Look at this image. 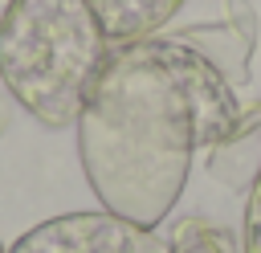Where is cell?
Here are the masks:
<instances>
[{"label":"cell","mask_w":261,"mask_h":253,"mask_svg":"<svg viewBox=\"0 0 261 253\" xmlns=\"http://www.w3.org/2000/svg\"><path fill=\"white\" fill-rule=\"evenodd\" d=\"M110 45H135L159 37L184 0H86Z\"/></svg>","instance_id":"obj_6"},{"label":"cell","mask_w":261,"mask_h":253,"mask_svg":"<svg viewBox=\"0 0 261 253\" xmlns=\"http://www.w3.org/2000/svg\"><path fill=\"white\" fill-rule=\"evenodd\" d=\"M0 253H8V249H4V245H0Z\"/></svg>","instance_id":"obj_11"},{"label":"cell","mask_w":261,"mask_h":253,"mask_svg":"<svg viewBox=\"0 0 261 253\" xmlns=\"http://www.w3.org/2000/svg\"><path fill=\"white\" fill-rule=\"evenodd\" d=\"M4 131H8V102L0 98V135H4Z\"/></svg>","instance_id":"obj_9"},{"label":"cell","mask_w":261,"mask_h":253,"mask_svg":"<svg viewBox=\"0 0 261 253\" xmlns=\"http://www.w3.org/2000/svg\"><path fill=\"white\" fill-rule=\"evenodd\" d=\"M208 175L228 188V192H249L257 171H261V102H249L241 106V118L237 127L208 147V159H204Z\"/></svg>","instance_id":"obj_5"},{"label":"cell","mask_w":261,"mask_h":253,"mask_svg":"<svg viewBox=\"0 0 261 253\" xmlns=\"http://www.w3.org/2000/svg\"><path fill=\"white\" fill-rule=\"evenodd\" d=\"M159 37L196 49L237 90L249 82L257 49V12L249 0H184L175 20Z\"/></svg>","instance_id":"obj_3"},{"label":"cell","mask_w":261,"mask_h":253,"mask_svg":"<svg viewBox=\"0 0 261 253\" xmlns=\"http://www.w3.org/2000/svg\"><path fill=\"white\" fill-rule=\"evenodd\" d=\"M8 253H171L167 237L118 212H65L33 224Z\"/></svg>","instance_id":"obj_4"},{"label":"cell","mask_w":261,"mask_h":253,"mask_svg":"<svg viewBox=\"0 0 261 253\" xmlns=\"http://www.w3.org/2000/svg\"><path fill=\"white\" fill-rule=\"evenodd\" d=\"M237 118V90L196 49L167 37L110 45L73 122L86 184L106 212L159 229L192 155L220 143Z\"/></svg>","instance_id":"obj_1"},{"label":"cell","mask_w":261,"mask_h":253,"mask_svg":"<svg viewBox=\"0 0 261 253\" xmlns=\"http://www.w3.org/2000/svg\"><path fill=\"white\" fill-rule=\"evenodd\" d=\"M16 0H0V24H4V16H8V8H12Z\"/></svg>","instance_id":"obj_10"},{"label":"cell","mask_w":261,"mask_h":253,"mask_svg":"<svg viewBox=\"0 0 261 253\" xmlns=\"http://www.w3.org/2000/svg\"><path fill=\"white\" fill-rule=\"evenodd\" d=\"M106 53L86 0H16L0 24V82L49 131L77 122Z\"/></svg>","instance_id":"obj_2"},{"label":"cell","mask_w":261,"mask_h":253,"mask_svg":"<svg viewBox=\"0 0 261 253\" xmlns=\"http://www.w3.org/2000/svg\"><path fill=\"white\" fill-rule=\"evenodd\" d=\"M167 245H171V253H237L232 233L220 229V224H212V220H204V216L179 220L171 229Z\"/></svg>","instance_id":"obj_7"},{"label":"cell","mask_w":261,"mask_h":253,"mask_svg":"<svg viewBox=\"0 0 261 253\" xmlns=\"http://www.w3.org/2000/svg\"><path fill=\"white\" fill-rule=\"evenodd\" d=\"M241 253H261V171L245 192V220H241Z\"/></svg>","instance_id":"obj_8"}]
</instances>
